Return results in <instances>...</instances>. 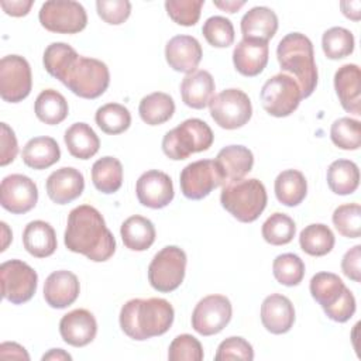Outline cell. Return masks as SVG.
I'll use <instances>...</instances> for the list:
<instances>
[{"label": "cell", "instance_id": "cell-1", "mask_svg": "<svg viewBox=\"0 0 361 361\" xmlns=\"http://www.w3.org/2000/svg\"><path fill=\"white\" fill-rule=\"evenodd\" d=\"M45 71L62 82L82 99L102 96L110 83V72L104 62L79 55L65 42L49 44L42 56Z\"/></svg>", "mask_w": 361, "mask_h": 361}, {"label": "cell", "instance_id": "cell-2", "mask_svg": "<svg viewBox=\"0 0 361 361\" xmlns=\"http://www.w3.org/2000/svg\"><path fill=\"white\" fill-rule=\"evenodd\" d=\"M65 247L93 262H104L116 251V238L100 212L90 204L71 210L63 235Z\"/></svg>", "mask_w": 361, "mask_h": 361}, {"label": "cell", "instance_id": "cell-3", "mask_svg": "<svg viewBox=\"0 0 361 361\" xmlns=\"http://www.w3.org/2000/svg\"><path fill=\"white\" fill-rule=\"evenodd\" d=\"M175 317L172 305L162 298L131 299L120 310V327L130 338L144 341L165 334Z\"/></svg>", "mask_w": 361, "mask_h": 361}, {"label": "cell", "instance_id": "cell-4", "mask_svg": "<svg viewBox=\"0 0 361 361\" xmlns=\"http://www.w3.org/2000/svg\"><path fill=\"white\" fill-rule=\"evenodd\" d=\"M276 59L282 71L292 73L298 82L302 99L309 97L317 86V66L312 41L300 32L286 34L278 44Z\"/></svg>", "mask_w": 361, "mask_h": 361}, {"label": "cell", "instance_id": "cell-5", "mask_svg": "<svg viewBox=\"0 0 361 361\" xmlns=\"http://www.w3.org/2000/svg\"><path fill=\"white\" fill-rule=\"evenodd\" d=\"M267 190L257 178L226 182L220 193L221 206L238 221H255L267 206Z\"/></svg>", "mask_w": 361, "mask_h": 361}, {"label": "cell", "instance_id": "cell-6", "mask_svg": "<svg viewBox=\"0 0 361 361\" xmlns=\"http://www.w3.org/2000/svg\"><path fill=\"white\" fill-rule=\"evenodd\" d=\"M310 295L322 306L326 316L345 323L355 313V298L341 278L333 272H317L310 279Z\"/></svg>", "mask_w": 361, "mask_h": 361}, {"label": "cell", "instance_id": "cell-7", "mask_svg": "<svg viewBox=\"0 0 361 361\" xmlns=\"http://www.w3.org/2000/svg\"><path fill=\"white\" fill-rule=\"evenodd\" d=\"M213 140V131L206 121L188 118L164 135L162 151L169 159L182 161L195 152L207 151Z\"/></svg>", "mask_w": 361, "mask_h": 361}, {"label": "cell", "instance_id": "cell-8", "mask_svg": "<svg viewBox=\"0 0 361 361\" xmlns=\"http://www.w3.org/2000/svg\"><path fill=\"white\" fill-rule=\"evenodd\" d=\"M186 261V252L178 245L164 247L148 265L149 285L162 293L178 289L185 278Z\"/></svg>", "mask_w": 361, "mask_h": 361}, {"label": "cell", "instance_id": "cell-9", "mask_svg": "<svg viewBox=\"0 0 361 361\" xmlns=\"http://www.w3.org/2000/svg\"><path fill=\"white\" fill-rule=\"evenodd\" d=\"M262 109L274 117H288L298 107L302 100V92L298 82L286 75L276 73L271 76L259 93Z\"/></svg>", "mask_w": 361, "mask_h": 361}, {"label": "cell", "instance_id": "cell-10", "mask_svg": "<svg viewBox=\"0 0 361 361\" xmlns=\"http://www.w3.org/2000/svg\"><path fill=\"white\" fill-rule=\"evenodd\" d=\"M41 25L56 34H76L85 30L87 14L85 7L73 0H48L38 13Z\"/></svg>", "mask_w": 361, "mask_h": 361}, {"label": "cell", "instance_id": "cell-11", "mask_svg": "<svg viewBox=\"0 0 361 361\" xmlns=\"http://www.w3.org/2000/svg\"><path fill=\"white\" fill-rule=\"evenodd\" d=\"M209 107L214 123L226 130L245 126L252 116V104L248 94L235 87L226 89L213 96Z\"/></svg>", "mask_w": 361, "mask_h": 361}, {"label": "cell", "instance_id": "cell-12", "mask_svg": "<svg viewBox=\"0 0 361 361\" xmlns=\"http://www.w3.org/2000/svg\"><path fill=\"white\" fill-rule=\"evenodd\" d=\"M224 183L223 172L214 159L195 161L186 165L179 176L180 190L190 200H200Z\"/></svg>", "mask_w": 361, "mask_h": 361}, {"label": "cell", "instance_id": "cell-13", "mask_svg": "<svg viewBox=\"0 0 361 361\" xmlns=\"http://www.w3.org/2000/svg\"><path fill=\"white\" fill-rule=\"evenodd\" d=\"M1 295L13 305L28 302L37 292L38 275L27 262L8 259L0 265Z\"/></svg>", "mask_w": 361, "mask_h": 361}, {"label": "cell", "instance_id": "cell-14", "mask_svg": "<svg viewBox=\"0 0 361 361\" xmlns=\"http://www.w3.org/2000/svg\"><path fill=\"white\" fill-rule=\"evenodd\" d=\"M32 87L31 68L20 55H6L0 61V96L4 102L24 100Z\"/></svg>", "mask_w": 361, "mask_h": 361}, {"label": "cell", "instance_id": "cell-15", "mask_svg": "<svg viewBox=\"0 0 361 361\" xmlns=\"http://www.w3.org/2000/svg\"><path fill=\"white\" fill-rule=\"evenodd\" d=\"M233 307L224 295H209L197 302L192 313V327L200 336L220 333L231 320Z\"/></svg>", "mask_w": 361, "mask_h": 361}, {"label": "cell", "instance_id": "cell-16", "mask_svg": "<svg viewBox=\"0 0 361 361\" xmlns=\"http://www.w3.org/2000/svg\"><path fill=\"white\" fill-rule=\"evenodd\" d=\"M38 188L35 182L21 173H11L3 178L0 185V203L13 214H24L35 207Z\"/></svg>", "mask_w": 361, "mask_h": 361}, {"label": "cell", "instance_id": "cell-17", "mask_svg": "<svg viewBox=\"0 0 361 361\" xmlns=\"http://www.w3.org/2000/svg\"><path fill=\"white\" fill-rule=\"evenodd\" d=\"M135 193L138 202L149 209H162L168 206L175 195L172 179L158 169L147 171L138 178Z\"/></svg>", "mask_w": 361, "mask_h": 361}, {"label": "cell", "instance_id": "cell-18", "mask_svg": "<svg viewBox=\"0 0 361 361\" xmlns=\"http://www.w3.org/2000/svg\"><path fill=\"white\" fill-rule=\"evenodd\" d=\"M62 340L72 347H85L92 343L97 333V322L86 309H75L62 316L59 322Z\"/></svg>", "mask_w": 361, "mask_h": 361}, {"label": "cell", "instance_id": "cell-19", "mask_svg": "<svg viewBox=\"0 0 361 361\" xmlns=\"http://www.w3.org/2000/svg\"><path fill=\"white\" fill-rule=\"evenodd\" d=\"M202 56L203 51L199 41L190 35H175L165 45V59L176 72L186 75L195 72Z\"/></svg>", "mask_w": 361, "mask_h": 361}, {"label": "cell", "instance_id": "cell-20", "mask_svg": "<svg viewBox=\"0 0 361 361\" xmlns=\"http://www.w3.org/2000/svg\"><path fill=\"white\" fill-rule=\"evenodd\" d=\"M48 197L56 204H66L78 199L85 189L82 172L72 166H63L54 171L45 183Z\"/></svg>", "mask_w": 361, "mask_h": 361}, {"label": "cell", "instance_id": "cell-21", "mask_svg": "<svg viewBox=\"0 0 361 361\" xmlns=\"http://www.w3.org/2000/svg\"><path fill=\"white\" fill-rule=\"evenodd\" d=\"M80 285L78 276L66 269L54 271L44 283V299L54 309L71 306L79 296Z\"/></svg>", "mask_w": 361, "mask_h": 361}, {"label": "cell", "instance_id": "cell-22", "mask_svg": "<svg viewBox=\"0 0 361 361\" xmlns=\"http://www.w3.org/2000/svg\"><path fill=\"white\" fill-rule=\"evenodd\" d=\"M261 322L272 334L288 333L295 323V307L289 298L281 293H271L261 305Z\"/></svg>", "mask_w": 361, "mask_h": 361}, {"label": "cell", "instance_id": "cell-23", "mask_svg": "<svg viewBox=\"0 0 361 361\" xmlns=\"http://www.w3.org/2000/svg\"><path fill=\"white\" fill-rule=\"evenodd\" d=\"M334 89L341 107L351 114H361V71L355 63H345L334 73Z\"/></svg>", "mask_w": 361, "mask_h": 361}, {"label": "cell", "instance_id": "cell-24", "mask_svg": "<svg viewBox=\"0 0 361 361\" xmlns=\"http://www.w3.org/2000/svg\"><path fill=\"white\" fill-rule=\"evenodd\" d=\"M269 56L268 42L259 39H241L233 51V63L238 73L243 76H257L259 75Z\"/></svg>", "mask_w": 361, "mask_h": 361}, {"label": "cell", "instance_id": "cell-25", "mask_svg": "<svg viewBox=\"0 0 361 361\" xmlns=\"http://www.w3.org/2000/svg\"><path fill=\"white\" fill-rule=\"evenodd\" d=\"M216 83L210 72L196 69L188 73L180 83V96L188 107L202 110L209 106L214 96Z\"/></svg>", "mask_w": 361, "mask_h": 361}, {"label": "cell", "instance_id": "cell-26", "mask_svg": "<svg viewBox=\"0 0 361 361\" xmlns=\"http://www.w3.org/2000/svg\"><path fill=\"white\" fill-rule=\"evenodd\" d=\"M278 30V17L274 10L257 6L241 18V34L244 39H259L268 42Z\"/></svg>", "mask_w": 361, "mask_h": 361}, {"label": "cell", "instance_id": "cell-27", "mask_svg": "<svg viewBox=\"0 0 361 361\" xmlns=\"http://www.w3.org/2000/svg\"><path fill=\"white\" fill-rule=\"evenodd\" d=\"M23 244L35 258H47L56 250V234L52 226L44 220L30 221L23 231Z\"/></svg>", "mask_w": 361, "mask_h": 361}, {"label": "cell", "instance_id": "cell-28", "mask_svg": "<svg viewBox=\"0 0 361 361\" xmlns=\"http://www.w3.org/2000/svg\"><path fill=\"white\" fill-rule=\"evenodd\" d=\"M220 166L226 182L243 179L254 165L251 149L244 145H227L221 148L214 159Z\"/></svg>", "mask_w": 361, "mask_h": 361}, {"label": "cell", "instance_id": "cell-29", "mask_svg": "<svg viewBox=\"0 0 361 361\" xmlns=\"http://www.w3.org/2000/svg\"><path fill=\"white\" fill-rule=\"evenodd\" d=\"M23 162L32 169H47L61 158L58 142L52 137H34L23 148Z\"/></svg>", "mask_w": 361, "mask_h": 361}, {"label": "cell", "instance_id": "cell-30", "mask_svg": "<svg viewBox=\"0 0 361 361\" xmlns=\"http://www.w3.org/2000/svg\"><path fill=\"white\" fill-rule=\"evenodd\" d=\"M120 234L124 245L131 251H145L155 241L154 223L140 214L130 216L120 227Z\"/></svg>", "mask_w": 361, "mask_h": 361}, {"label": "cell", "instance_id": "cell-31", "mask_svg": "<svg viewBox=\"0 0 361 361\" xmlns=\"http://www.w3.org/2000/svg\"><path fill=\"white\" fill-rule=\"evenodd\" d=\"M69 154L78 159H89L97 154L100 140L94 130L86 123H73L63 135Z\"/></svg>", "mask_w": 361, "mask_h": 361}, {"label": "cell", "instance_id": "cell-32", "mask_svg": "<svg viewBox=\"0 0 361 361\" xmlns=\"http://www.w3.org/2000/svg\"><path fill=\"white\" fill-rule=\"evenodd\" d=\"M274 190L279 203L293 207L305 200L307 195V182L300 171L286 169L276 176Z\"/></svg>", "mask_w": 361, "mask_h": 361}, {"label": "cell", "instance_id": "cell-33", "mask_svg": "<svg viewBox=\"0 0 361 361\" xmlns=\"http://www.w3.org/2000/svg\"><path fill=\"white\" fill-rule=\"evenodd\" d=\"M327 185L336 195H351L360 185V169L350 159H337L327 168Z\"/></svg>", "mask_w": 361, "mask_h": 361}, {"label": "cell", "instance_id": "cell-34", "mask_svg": "<svg viewBox=\"0 0 361 361\" xmlns=\"http://www.w3.org/2000/svg\"><path fill=\"white\" fill-rule=\"evenodd\" d=\"M34 111L39 121L48 126H55L66 118L69 106L63 94H61L58 90L45 89L37 96Z\"/></svg>", "mask_w": 361, "mask_h": 361}, {"label": "cell", "instance_id": "cell-35", "mask_svg": "<svg viewBox=\"0 0 361 361\" xmlns=\"http://www.w3.org/2000/svg\"><path fill=\"white\" fill-rule=\"evenodd\" d=\"M138 113L141 120L148 126H159L172 118L175 102L168 93L154 92L141 99Z\"/></svg>", "mask_w": 361, "mask_h": 361}, {"label": "cell", "instance_id": "cell-36", "mask_svg": "<svg viewBox=\"0 0 361 361\" xmlns=\"http://www.w3.org/2000/svg\"><path fill=\"white\" fill-rule=\"evenodd\" d=\"M92 182L94 188L106 195L114 193L123 183V165L114 157H103L92 166Z\"/></svg>", "mask_w": 361, "mask_h": 361}, {"label": "cell", "instance_id": "cell-37", "mask_svg": "<svg viewBox=\"0 0 361 361\" xmlns=\"http://www.w3.org/2000/svg\"><path fill=\"white\" fill-rule=\"evenodd\" d=\"M336 238L330 227L323 223H313L306 226L299 235L300 248L312 257H323L334 247Z\"/></svg>", "mask_w": 361, "mask_h": 361}, {"label": "cell", "instance_id": "cell-38", "mask_svg": "<svg viewBox=\"0 0 361 361\" xmlns=\"http://www.w3.org/2000/svg\"><path fill=\"white\" fill-rule=\"evenodd\" d=\"M94 120L103 133L117 135L128 130L131 114L130 110L120 103H106L96 110Z\"/></svg>", "mask_w": 361, "mask_h": 361}, {"label": "cell", "instance_id": "cell-39", "mask_svg": "<svg viewBox=\"0 0 361 361\" xmlns=\"http://www.w3.org/2000/svg\"><path fill=\"white\" fill-rule=\"evenodd\" d=\"M261 233L268 244L285 245L293 240L296 234V224L288 214L276 212L264 221Z\"/></svg>", "mask_w": 361, "mask_h": 361}, {"label": "cell", "instance_id": "cell-40", "mask_svg": "<svg viewBox=\"0 0 361 361\" xmlns=\"http://www.w3.org/2000/svg\"><path fill=\"white\" fill-rule=\"evenodd\" d=\"M354 35L344 27H331L322 37V48L329 59H341L353 54Z\"/></svg>", "mask_w": 361, "mask_h": 361}, {"label": "cell", "instance_id": "cell-41", "mask_svg": "<svg viewBox=\"0 0 361 361\" xmlns=\"http://www.w3.org/2000/svg\"><path fill=\"white\" fill-rule=\"evenodd\" d=\"M275 279L285 286H296L305 276V262L299 255L285 252L278 255L272 264Z\"/></svg>", "mask_w": 361, "mask_h": 361}, {"label": "cell", "instance_id": "cell-42", "mask_svg": "<svg viewBox=\"0 0 361 361\" xmlns=\"http://www.w3.org/2000/svg\"><path fill=\"white\" fill-rule=\"evenodd\" d=\"M330 138L333 144L345 151L358 149L361 145L360 121L351 117H341L330 127Z\"/></svg>", "mask_w": 361, "mask_h": 361}, {"label": "cell", "instance_id": "cell-43", "mask_svg": "<svg viewBox=\"0 0 361 361\" xmlns=\"http://www.w3.org/2000/svg\"><path fill=\"white\" fill-rule=\"evenodd\" d=\"M336 230L347 238H358L361 234V207L358 203H345L333 212Z\"/></svg>", "mask_w": 361, "mask_h": 361}, {"label": "cell", "instance_id": "cell-44", "mask_svg": "<svg viewBox=\"0 0 361 361\" xmlns=\"http://www.w3.org/2000/svg\"><path fill=\"white\" fill-rule=\"evenodd\" d=\"M203 37L214 48H227L234 42L233 23L221 16L209 17L202 27Z\"/></svg>", "mask_w": 361, "mask_h": 361}, {"label": "cell", "instance_id": "cell-45", "mask_svg": "<svg viewBox=\"0 0 361 361\" xmlns=\"http://www.w3.org/2000/svg\"><path fill=\"white\" fill-rule=\"evenodd\" d=\"M203 4L204 0H166L165 10L176 24L192 27L199 21Z\"/></svg>", "mask_w": 361, "mask_h": 361}, {"label": "cell", "instance_id": "cell-46", "mask_svg": "<svg viewBox=\"0 0 361 361\" xmlns=\"http://www.w3.org/2000/svg\"><path fill=\"white\" fill-rule=\"evenodd\" d=\"M203 357V347L192 334H179L169 344L168 358L171 361H202Z\"/></svg>", "mask_w": 361, "mask_h": 361}, {"label": "cell", "instance_id": "cell-47", "mask_svg": "<svg viewBox=\"0 0 361 361\" xmlns=\"http://www.w3.org/2000/svg\"><path fill=\"white\" fill-rule=\"evenodd\" d=\"M214 360L216 361H226V360L251 361L254 360V350H252V345L245 338L233 336L223 340L219 344Z\"/></svg>", "mask_w": 361, "mask_h": 361}, {"label": "cell", "instance_id": "cell-48", "mask_svg": "<svg viewBox=\"0 0 361 361\" xmlns=\"http://www.w3.org/2000/svg\"><path fill=\"white\" fill-rule=\"evenodd\" d=\"M96 10L104 23L118 25L130 17L131 3L128 0H97Z\"/></svg>", "mask_w": 361, "mask_h": 361}, {"label": "cell", "instance_id": "cell-49", "mask_svg": "<svg viewBox=\"0 0 361 361\" xmlns=\"http://www.w3.org/2000/svg\"><path fill=\"white\" fill-rule=\"evenodd\" d=\"M0 165L6 166L11 164L18 152V144L13 128L7 123H1V137H0Z\"/></svg>", "mask_w": 361, "mask_h": 361}, {"label": "cell", "instance_id": "cell-50", "mask_svg": "<svg viewBox=\"0 0 361 361\" xmlns=\"http://www.w3.org/2000/svg\"><path fill=\"white\" fill-rule=\"evenodd\" d=\"M360 261H361V245L357 244L353 248H350L343 259H341V271L343 274L350 278L354 282L361 281V268H360Z\"/></svg>", "mask_w": 361, "mask_h": 361}, {"label": "cell", "instance_id": "cell-51", "mask_svg": "<svg viewBox=\"0 0 361 361\" xmlns=\"http://www.w3.org/2000/svg\"><path fill=\"white\" fill-rule=\"evenodd\" d=\"M32 0H1L0 6L6 14L11 17H23L30 13L32 7Z\"/></svg>", "mask_w": 361, "mask_h": 361}, {"label": "cell", "instance_id": "cell-52", "mask_svg": "<svg viewBox=\"0 0 361 361\" xmlns=\"http://www.w3.org/2000/svg\"><path fill=\"white\" fill-rule=\"evenodd\" d=\"M0 357L3 360H30L28 353L25 351V348L17 343H1L0 345Z\"/></svg>", "mask_w": 361, "mask_h": 361}, {"label": "cell", "instance_id": "cell-53", "mask_svg": "<svg viewBox=\"0 0 361 361\" xmlns=\"http://www.w3.org/2000/svg\"><path fill=\"white\" fill-rule=\"evenodd\" d=\"M340 8H341V13L353 21H358L361 18V1L360 0L341 1Z\"/></svg>", "mask_w": 361, "mask_h": 361}, {"label": "cell", "instance_id": "cell-54", "mask_svg": "<svg viewBox=\"0 0 361 361\" xmlns=\"http://www.w3.org/2000/svg\"><path fill=\"white\" fill-rule=\"evenodd\" d=\"M213 4L219 8H221L223 11H227V13H235L238 11L244 4L245 1L241 0V1H235V0H227V1H213Z\"/></svg>", "mask_w": 361, "mask_h": 361}, {"label": "cell", "instance_id": "cell-55", "mask_svg": "<svg viewBox=\"0 0 361 361\" xmlns=\"http://www.w3.org/2000/svg\"><path fill=\"white\" fill-rule=\"evenodd\" d=\"M42 361H45V360H56V361H62V360H72V355L71 354H68L66 351H63L62 348H51L47 354H44L42 355V358H41Z\"/></svg>", "mask_w": 361, "mask_h": 361}, {"label": "cell", "instance_id": "cell-56", "mask_svg": "<svg viewBox=\"0 0 361 361\" xmlns=\"http://www.w3.org/2000/svg\"><path fill=\"white\" fill-rule=\"evenodd\" d=\"M1 230H3V245H1V251H4V250L7 248L10 240L13 238V235H11V231L8 230V226H7L4 221H1Z\"/></svg>", "mask_w": 361, "mask_h": 361}]
</instances>
